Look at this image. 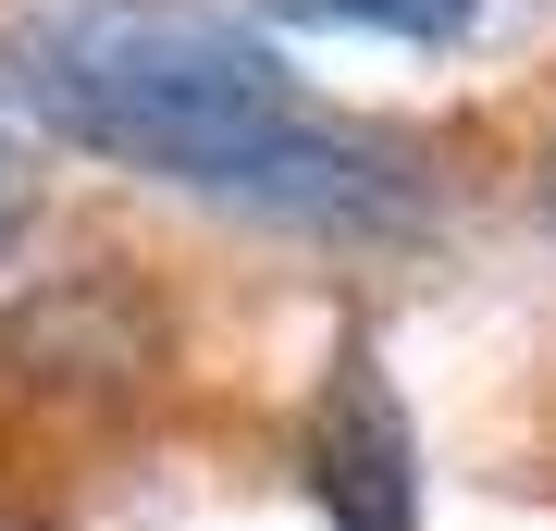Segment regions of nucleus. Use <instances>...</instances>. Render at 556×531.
I'll list each match as a JSON object with an SVG mask.
<instances>
[{
    "label": "nucleus",
    "mask_w": 556,
    "mask_h": 531,
    "mask_svg": "<svg viewBox=\"0 0 556 531\" xmlns=\"http://www.w3.org/2000/svg\"><path fill=\"white\" fill-rule=\"evenodd\" d=\"M13 99L62 149L223 211H260L273 174L321 137L298 62L211 0H50L13 38Z\"/></svg>",
    "instance_id": "f257e3e1"
},
{
    "label": "nucleus",
    "mask_w": 556,
    "mask_h": 531,
    "mask_svg": "<svg viewBox=\"0 0 556 531\" xmlns=\"http://www.w3.org/2000/svg\"><path fill=\"white\" fill-rule=\"evenodd\" d=\"M298 482L334 531H420V433H408V395L383 383L371 334H346L321 358L309 395V433H298Z\"/></svg>",
    "instance_id": "f03ea898"
},
{
    "label": "nucleus",
    "mask_w": 556,
    "mask_h": 531,
    "mask_svg": "<svg viewBox=\"0 0 556 531\" xmlns=\"http://www.w3.org/2000/svg\"><path fill=\"white\" fill-rule=\"evenodd\" d=\"M0 358H38L25 383H50V395H100V408H124V395L161 371V321H149V296H124L112 273H75V285H50L38 309L0 334Z\"/></svg>",
    "instance_id": "7ed1b4c3"
},
{
    "label": "nucleus",
    "mask_w": 556,
    "mask_h": 531,
    "mask_svg": "<svg viewBox=\"0 0 556 531\" xmlns=\"http://www.w3.org/2000/svg\"><path fill=\"white\" fill-rule=\"evenodd\" d=\"M273 25H346V38H408V50H445L482 25V0H260Z\"/></svg>",
    "instance_id": "20e7f679"
},
{
    "label": "nucleus",
    "mask_w": 556,
    "mask_h": 531,
    "mask_svg": "<svg viewBox=\"0 0 556 531\" xmlns=\"http://www.w3.org/2000/svg\"><path fill=\"white\" fill-rule=\"evenodd\" d=\"M25 223H38V174H25L13 149H0V260L25 248Z\"/></svg>",
    "instance_id": "39448f33"
},
{
    "label": "nucleus",
    "mask_w": 556,
    "mask_h": 531,
    "mask_svg": "<svg viewBox=\"0 0 556 531\" xmlns=\"http://www.w3.org/2000/svg\"><path fill=\"white\" fill-rule=\"evenodd\" d=\"M544 223H556V161H544Z\"/></svg>",
    "instance_id": "423d86ee"
}]
</instances>
